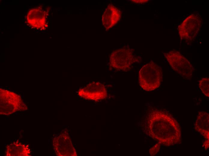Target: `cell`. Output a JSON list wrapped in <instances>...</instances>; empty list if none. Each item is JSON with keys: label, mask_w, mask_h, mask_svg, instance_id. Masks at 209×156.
<instances>
[{"label": "cell", "mask_w": 209, "mask_h": 156, "mask_svg": "<svg viewBox=\"0 0 209 156\" xmlns=\"http://www.w3.org/2000/svg\"><path fill=\"white\" fill-rule=\"evenodd\" d=\"M147 134L161 145L170 146L181 142V128L167 111L152 109L145 118Z\"/></svg>", "instance_id": "1"}, {"label": "cell", "mask_w": 209, "mask_h": 156, "mask_svg": "<svg viewBox=\"0 0 209 156\" xmlns=\"http://www.w3.org/2000/svg\"><path fill=\"white\" fill-rule=\"evenodd\" d=\"M162 76V68L151 61L144 65L139 71V85L146 91L155 90L160 86Z\"/></svg>", "instance_id": "2"}, {"label": "cell", "mask_w": 209, "mask_h": 156, "mask_svg": "<svg viewBox=\"0 0 209 156\" xmlns=\"http://www.w3.org/2000/svg\"><path fill=\"white\" fill-rule=\"evenodd\" d=\"M140 62V57L136 56L133 49L124 46L112 52L110 67L117 70L126 71L131 69L132 64Z\"/></svg>", "instance_id": "3"}, {"label": "cell", "mask_w": 209, "mask_h": 156, "mask_svg": "<svg viewBox=\"0 0 209 156\" xmlns=\"http://www.w3.org/2000/svg\"><path fill=\"white\" fill-rule=\"evenodd\" d=\"M202 18L198 11L187 17L178 26L180 39L185 42H191L197 38L202 25Z\"/></svg>", "instance_id": "4"}, {"label": "cell", "mask_w": 209, "mask_h": 156, "mask_svg": "<svg viewBox=\"0 0 209 156\" xmlns=\"http://www.w3.org/2000/svg\"><path fill=\"white\" fill-rule=\"evenodd\" d=\"M172 69L184 79L190 80L194 71L189 61L178 51L172 50L164 53Z\"/></svg>", "instance_id": "5"}, {"label": "cell", "mask_w": 209, "mask_h": 156, "mask_svg": "<svg viewBox=\"0 0 209 156\" xmlns=\"http://www.w3.org/2000/svg\"><path fill=\"white\" fill-rule=\"evenodd\" d=\"M27 109L20 95L0 88V114L8 115Z\"/></svg>", "instance_id": "6"}, {"label": "cell", "mask_w": 209, "mask_h": 156, "mask_svg": "<svg viewBox=\"0 0 209 156\" xmlns=\"http://www.w3.org/2000/svg\"><path fill=\"white\" fill-rule=\"evenodd\" d=\"M77 94L83 99L95 101L104 99L108 96L107 90L104 85L95 81L80 88L77 91Z\"/></svg>", "instance_id": "7"}, {"label": "cell", "mask_w": 209, "mask_h": 156, "mask_svg": "<svg viewBox=\"0 0 209 156\" xmlns=\"http://www.w3.org/2000/svg\"><path fill=\"white\" fill-rule=\"evenodd\" d=\"M53 146L56 155L59 156H76L77 154L69 136L65 133L54 136Z\"/></svg>", "instance_id": "8"}, {"label": "cell", "mask_w": 209, "mask_h": 156, "mask_svg": "<svg viewBox=\"0 0 209 156\" xmlns=\"http://www.w3.org/2000/svg\"><path fill=\"white\" fill-rule=\"evenodd\" d=\"M121 16L120 9L112 4H109L104 10L102 16V24L106 30H108L116 25Z\"/></svg>", "instance_id": "9"}, {"label": "cell", "mask_w": 209, "mask_h": 156, "mask_svg": "<svg viewBox=\"0 0 209 156\" xmlns=\"http://www.w3.org/2000/svg\"><path fill=\"white\" fill-rule=\"evenodd\" d=\"M209 115L204 111L199 112L195 123V130L207 140H209Z\"/></svg>", "instance_id": "10"}, {"label": "cell", "mask_w": 209, "mask_h": 156, "mask_svg": "<svg viewBox=\"0 0 209 156\" xmlns=\"http://www.w3.org/2000/svg\"><path fill=\"white\" fill-rule=\"evenodd\" d=\"M30 149L28 145L18 142L12 143L6 147L5 154L7 156H30Z\"/></svg>", "instance_id": "11"}, {"label": "cell", "mask_w": 209, "mask_h": 156, "mask_svg": "<svg viewBox=\"0 0 209 156\" xmlns=\"http://www.w3.org/2000/svg\"><path fill=\"white\" fill-rule=\"evenodd\" d=\"M198 86L202 92L207 98L209 97V79L207 77L202 78L199 81Z\"/></svg>", "instance_id": "12"}, {"label": "cell", "mask_w": 209, "mask_h": 156, "mask_svg": "<svg viewBox=\"0 0 209 156\" xmlns=\"http://www.w3.org/2000/svg\"><path fill=\"white\" fill-rule=\"evenodd\" d=\"M161 145L160 143L158 142L150 149L149 152L151 156L155 155L158 153L159 150Z\"/></svg>", "instance_id": "13"}, {"label": "cell", "mask_w": 209, "mask_h": 156, "mask_svg": "<svg viewBox=\"0 0 209 156\" xmlns=\"http://www.w3.org/2000/svg\"><path fill=\"white\" fill-rule=\"evenodd\" d=\"M132 2L137 4H143L148 2L149 0H130Z\"/></svg>", "instance_id": "14"}, {"label": "cell", "mask_w": 209, "mask_h": 156, "mask_svg": "<svg viewBox=\"0 0 209 156\" xmlns=\"http://www.w3.org/2000/svg\"><path fill=\"white\" fill-rule=\"evenodd\" d=\"M203 145L204 148L206 149L208 148L209 146V140H206L205 141L203 142Z\"/></svg>", "instance_id": "15"}]
</instances>
